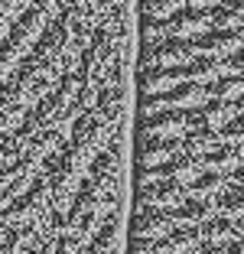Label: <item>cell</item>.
I'll use <instances>...</instances> for the list:
<instances>
[{
    "label": "cell",
    "instance_id": "cell-19",
    "mask_svg": "<svg viewBox=\"0 0 244 254\" xmlns=\"http://www.w3.org/2000/svg\"><path fill=\"white\" fill-rule=\"evenodd\" d=\"M179 7H183V0H140V10L150 16H170Z\"/></svg>",
    "mask_w": 244,
    "mask_h": 254
},
{
    "label": "cell",
    "instance_id": "cell-22",
    "mask_svg": "<svg viewBox=\"0 0 244 254\" xmlns=\"http://www.w3.org/2000/svg\"><path fill=\"white\" fill-rule=\"evenodd\" d=\"M156 254H173V251H156Z\"/></svg>",
    "mask_w": 244,
    "mask_h": 254
},
{
    "label": "cell",
    "instance_id": "cell-6",
    "mask_svg": "<svg viewBox=\"0 0 244 254\" xmlns=\"http://www.w3.org/2000/svg\"><path fill=\"white\" fill-rule=\"evenodd\" d=\"M173 153H179L176 134H147L143 137V147H140V166H160Z\"/></svg>",
    "mask_w": 244,
    "mask_h": 254
},
{
    "label": "cell",
    "instance_id": "cell-21",
    "mask_svg": "<svg viewBox=\"0 0 244 254\" xmlns=\"http://www.w3.org/2000/svg\"><path fill=\"white\" fill-rule=\"evenodd\" d=\"M235 101H238V108H241V111H244V95H241V98H235Z\"/></svg>",
    "mask_w": 244,
    "mask_h": 254
},
{
    "label": "cell",
    "instance_id": "cell-18",
    "mask_svg": "<svg viewBox=\"0 0 244 254\" xmlns=\"http://www.w3.org/2000/svg\"><path fill=\"white\" fill-rule=\"evenodd\" d=\"M218 137L222 140H235V143H244V111H238L228 124L218 127Z\"/></svg>",
    "mask_w": 244,
    "mask_h": 254
},
{
    "label": "cell",
    "instance_id": "cell-13",
    "mask_svg": "<svg viewBox=\"0 0 244 254\" xmlns=\"http://www.w3.org/2000/svg\"><path fill=\"white\" fill-rule=\"evenodd\" d=\"M212 212H215V209H212V199H195V195H185L176 209H173V215H176V222L199 225L202 218H208Z\"/></svg>",
    "mask_w": 244,
    "mask_h": 254
},
{
    "label": "cell",
    "instance_id": "cell-20",
    "mask_svg": "<svg viewBox=\"0 0 244 254\" xmlns=\"http://www.w3.org/2000/svg\"><path fill=\"white\" fill-rule=\"evenodd\" d=\"M189 254H222V245H215V241H199Z\"/></svg>",
    "mask_w": 244,
    "mask_h": 254
},
{
    "label": "cell",
    "instance_id": "cell-9",
    "mask_svg": "<svg viewBox=\"0 0 244 254\" xmlns=\"http://www.w3.org/2000/svg\"><path fill=\"white\" fill-rule=\"evenodd\" d=\"M238 111H241V108H238L235 98H215V95H212L205 105H199V118H202V124L215 127V130H218L222 124H228V121L235 118Z\"/></svg>",
    "mask_w": 244,
    "mask_h": 254
},
{
    "label": "cell",
    "instance_id": "cell-15",
    "mask_svg": "<svg viewBox=\"0 0 244 254\" xmlns=\"http://www.w3.org/2000/svg\"><path fill=\"white\" fill-rule=\"evenodd\" d=\"M173 82H179V78H173V72H170V68H163V65H147L140 72V91H143V95H153V91L170 88Z\"/></svg>",
    "mask_w": 244,
    "mask_h": 254
},
{
    "label": "cell",
    "instance_id": "cell-8",
    "mask_svg": "<svg viewBox=\"0 0 244 254\" xmlns=\"http://www.w3.org/2000/svg\"><path fill=\"white\" fill-rule=\"evenodd\" d=\"M202 241V235H199V225H185V222H179V225H173L166 235H160V251H173V254H189L195 245Z\"/></svg>",
    "mask_w": 244,
    "mask_h": 254
},
{
    "label": "cell",
    "instance_id": "cell-16",
    "mask_svg": "<svg viewBox=\"0 0 244 254\" xmlns=\"http://www.w3.org/2000/svg\"><path fill=\"white\" fill-rule=\"evenodd\" d=\"M208 88H212V95H215V98H241V95H244V72L215 75Z\"/></svg>",
    "mask_w": 244,
    "mask_h": 254
},
{
    "label": "cell",
    "instance_id": "cell-5",
    "mask_svg": "<svg viewBox=\"0 0 244 254\" xmlns=\"http://www.w3.org/2000/svg\"><path fill=\"white\" fill-rule=\"evenodd\" d=\"M202 30H208L205 7L183 3L179 10H173V13L166 16V36H199Z\"/></svg>",
    "mask_w": 244,
    "mask_h": 254
},
{
    "label": "cell",
    "instance_id": "cell-2",
    "mask_svg": "<svg viewBox=\"0 0 244 254\" xmlns=\"http://www.w3.org/2000/svg\"><path fill=\"white\" fill-rule=\"evenodd\" d=\"M185 183L173 180V176H160V180L140 183L137 192V205H160V209H176L179 202L185 199Z\"/></svg>",
    "mask_w": 244,
    "mask_h": 254
},
{
    "label": "cell",
    "instance_id": "cell-12",
    "mask_svg": "<svg viewBox=\"0 0 244 254\" xmlns=\"http://www.w3.org/2000/svg\"><path fill=\"white\" fill-rule=\"evenodd\" d=\"M225 186H228V176H222V173H212V170H202L195 180L185 183V192L195 195V199H212V195H218Z\"/></svg>",
    "mask_w": 244,
    "mask_h": 254
},
{
    "label": "cell",
    "instance_id": "cell-7",
    "mask_svg": "<svg viewBox=\"0 0 244 254\" xmlns=\"http://www.w3.org/2000/svg\"><path fill=\"white\" fill-rule=\"evenodd\" d=\"M241 160H244L241 143H235V140H222V143H215V147L205 153V170L228 176V173L235 170V166L241 163Z\"/></svg>",
    "mask_w": 244,
    "mask_h": 254
},
{
    "label": "cell",
    "instance_id": "cell-17",
    "mask_svg": "<svg viewBox=\"0 0 244 254\" xmlns=\"http://www.w3.org/2000/svg\"><path fill=\"white\" fill-rule=\"evenodd\" d=\"M160 251V238H150V235H133L124 245V254H156Z\"/></svg>",
    "mask_w": 244,
    "mask_h": 254
},
{
    "label": "cell",
    "instance_id": "cell-10",
    "mask_svg": "<svg viewBox=\"0 0 244 254\" xmlns=\"http://www.w3.org/2000/svg\"><path fill=\"white\" fill-rule=\"evenodd\" d=\"M215 143H222V137H218V130H215V127H208V124L189 127V130L179 137V150H185V153H199V157H205Z\"/></svg>",
    "mask_w": 244,
    "mask_h": 254
},
{
    "label": "cell",
    "instance_id": "cell-11",
    "mask_svg": "<svg viewBox=\"0 0 244 254\" xmlns=\"http://www.w3.org/2000/svg\"><path fill=\"white\" fill-rule=\"evenodd\" d=\"M199 235L202 241H215V245H225V241L235 235V218L222 215V212H212L208 218L199 222Z\"/></svg>",
    "mask_w": 244,
    "mask_h": 254
},
{
    "label": "cell",
    "instance_id": "cell-4",
    "mask_svg": "<svg viewBox=\"0 0 244 254\" xmlns=\"http://www.w3.org/2000/svg\"><path fill=\"white\" fill-rule=\"evenodd\" d=\"M176 222V215H173V209H160V205H140V212L133 215L130 222V232L133 235H150V238H160V235H166Z\"/></svg>",
    "mask_w": 244,
    "mask_h": 254
},
{
    "label": "cell",
    "instance_id": "cell-14",
    "mask_svg": "<svg viewBox=\"0 0 244 254\" xmlns=\"http://www.w3.org/2000/svg\"><path fill=\"white\" fill-rule=\"evenodd\" d=\"M212 209L215 212H222V215H241L244 212V186H225L218 195H212Z\"/></svg>",
    "mask_w": 244,
    "mask_h": 254
},
{
    "label": "cell",
    "instance_id": "cell-1",
    "mask_svg": "<svg viewBox=\"0 0 244 254\" xmlns=\"http://www.w3.org/2000/svg\"><path fill=\"white\" fill-rule=\"evenodd\" d=\"M189 127H202L199 108H156V111H147L140 121L143 134H176L183 137Z\"/></svg>",
    "mask_w": 244,
    "mask_h": 254
},
{
    "label": "cell",
    "instance_id": "cell-3",
    "mask_svg": "<svg viewBox=\"0 0 244 254\" xmlns=\"http://www.w3.org/2000/svg\"><path fill=\"white\" fill-rule=\"evenodd\" d=\"M189 39H192V53L215 56V59H225L228 53H235L238 46H241L235 26H208L199 36H189Z\"/></svg>",
    "mask_w": 244,
    "mask_h": 254
}]
</instances>
